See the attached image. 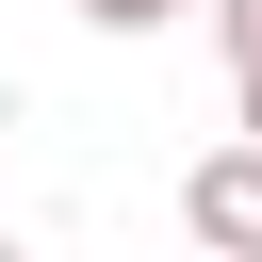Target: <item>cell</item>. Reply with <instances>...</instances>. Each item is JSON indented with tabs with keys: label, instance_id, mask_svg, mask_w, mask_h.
Instances as JSON below:
<instances>
[{
	"label": "cell",
	"instance_id": "obj_3",
	"mask_svg": "<svg viewBox=\"0 0 262 262\" xmlns=\"http://www.w3.org/2000/svg\"><path fill=\"white\" fill-rule=\"evenodd\" d=\"M98 33H164V16H196V0H82Z\"/></svg>",
	"mask_w": 262,
	"mask_h": 262
},
{
	"label": "cell",
	"instance_id": "obj_2",
	"mask_svg": "<svg viewBox=\"0 0 262 262\" xmlns=\"http://www.w3.org/2000/svg\"><path fill=\"white\" fill-rule=\"evenodd\" d=\"M213 33H229V82H262V0H213Z\"/></svg>",
	"mask_w": 262,
	"mask_h": 262
},
{
	"label": "cell",
	"instance_id": "obj_1",
	"mask_svg": "<svg viewBox=\"0 0 262 262\" xmlns=\"http://www.w3.org/2000/svg\"><path fill=\"white\" fill-rule=\"evenodd\" d=\"M180 229H196V262H262V147H213L180 180Z\"/></svg>",
	"mask_w": 262,
	"mask_h": 262
},
{
	"label": "cell",
	"instance_id": "obj_5",
	"mask_svg": "<svg viewBox=\"0 0 262 262\" xmlns=\"http://www.w3.org/2000/svg\"><path fill=\"white\" fill-rule=\"evenodd\" d=\"M0 262H16V229H0Z\"/></svg>",
	"mask_w": 262,
	"mask_h": 262
},
{
	"label": "cell",
	"instance_id": "obj_4",
	"mask_svg": "<svg viewBox=\"0 0 262 262\" xmlns=\"http://www.w3.org/2000/svg\"><path fill=\"white\" fill-rule=\"evenodd\" d=\"M246 147H262V82H246Z\"/></svg>",
	"mask_w": 262,
	"mask_h": 262
}]
</instances>
